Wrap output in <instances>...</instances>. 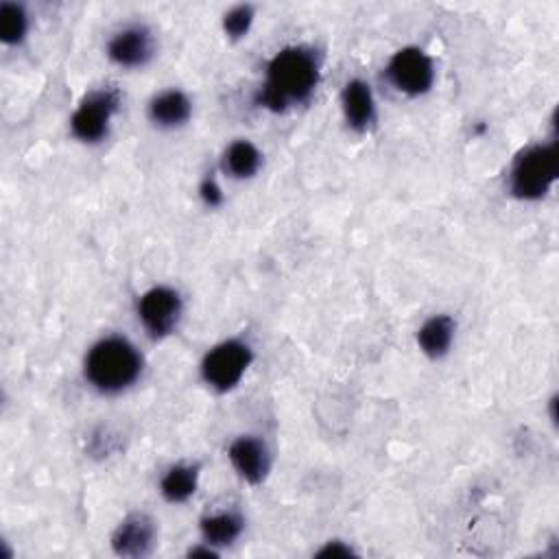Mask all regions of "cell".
<instances>
[{
  "mask_svg": "<svg viewBox=\"0 0 559 559\" xmlns=\"http://www.w3.org/2000/svg\"><path fill=\"white\" fill-rule=\"evenodd\" d=\"M120 107V94L114 87L87 92L70 118V131L85 144H96L107 138L114 114Z\"/></svg>",
  "mask_w": 559,
  "mask_h": 559,
  "instance_id": "cell-5",
  "label": "cell"
},
{
  "mask_svg": "<svg viewBox=\"0 0 559 559\" xmlns=\"http://www.w3.org/2000/svg\"><path fill=\"white\" fill-rule=\"evenodd\" d=\"M157 539L155 520L144 511H133L120 520L111 533V548L118 557L140 559L151 555Z\"/></svg>",
  "mask_w": 559,
  "mask_h": 559,
  "instance_id": "cell-8",
  "label": "cell"
},
{
  "mask_svg": "<svg viewBox=\"0 0 559 559\" xmlns=\"http://www.w3.org/2000/svg\"><path fill=\"white\" fill-rule=\"evenodd\" d=\"M262 166V153L249 140H234L223 153V168L234 179H249Z\"/></svg>",
  "mask_w": 559,
  "mask_h": 559,
  "instance_id": "cell-16",
  "label": "cell"
},
{
  "mask_svg": "<svg viewBox=\"0 0 559 559\" xmlns=\"http://www.w3.org/2000/svg\"><path fill=\"white\" fill-rule=\"evenodd\" d=\"M181 295L170 286H153L138 299V319L151 338H166L179 325Z\"/></svg>",
  "mask_w": 559,
  "mask_h": 559,
  "instance_id": "cell-6",
  "label": "cell"
},
{
  "mask_svg": "<svg viewBox=\"0 0 559 559\" xmlns=\"http://www.w3.org/2000/svg\"><path fill=\"white\" fill-rule=\"evenodd\" d=\"M319 74L321 61L314 48L304 44L286 46L266 63V76L258 92V105L275 114L301 105L314 94Z\"/></svg>",
  "mask_w": 559,
  "mask_h": 559,
  "instance_id": "cell-1",
  "label": "cell"
},
{
  "mask_svg": "<svg viewBox=\"0 0 559 559\" xmlns=\"http://www.w3.org/2000/svg\"><path fill=\"white\" fill-rule=\"evenodd\" d=\"M155 55L153 33L144 24H129L107 41V57L120 68H142Z\"/></svg>",
  "mask_w": 559,
  "mask_h": 559,
  "instance_id": "cell-9",
  "label": "cell"
},
{
  "mask_svg": "<svg viewBox=\"0 0 559 559\" xmlns=\"http://www.w3.org/2000/svg\"><path fill=\"white\" fill-rule=\"evenodd\" d=\"M349 555H354V550H352L349 546H345L343 542H338V539L328 542V544L317 552V557H349Z\"/></svg>",
  "mask_w": 559,
  "mask_h": 559,
  "instance_id": "cell-20",
  "label": "cell"
},
{
  "mask_svg": "<svg viewBox=\"0 0 559 559\" xmlns=\"http://www.w3.org/2000/svg\"><path fill=\"white\" fill-rule=\"evenodd\" d=\"M456 323L450 314H432L417 330V345L428 358H443L454 341Z\"/></svg>",
  "mask_w": 559,
  "mask_h": 559,
  "instance_id": "cell-13",
  "label": "cell"
},
{
  "mask_svg": "<svg viewBox=\"0 0 559 559\" xmlns=\"http://www.w3.org/2000/svg\"><path fill=\"white\" fill-rule=\"evenodd\" d=\"M199 485V465L192 463H177L166 469V474L159 480V491L164 500L177 504L186 502Z\"/></svg>",
  "mask_w": 559,
  "mask_h": 559,
  "instance_id": "cell-15",
  "label": "cell"
},
{
  "mask_svg": "<svg viewBox=\"0 0 559 559\" xmlns=\"http://www.w3.org/2000/svg\"><path fill=\"white\" fill-rule=\"evenodd\" d=\"M341 109L349 129L365 133L376 120V100L367 81L349 79L341 92Z\"/></svg>",
  "mask_w": 559,
  "mask_h": 559,
  "instance_id": "cell-11",
  "label": "cell"
},
{
  "mask_svg": "<svg viewBox=\"0 0 559 559\" xmlns=\"http://www.w3.org/2000/svg\"><path fill=\"white\" fill-rule=\"evenodd\" d=\"M245 528V522L240 515L229 513V511H221V513H210L203 515L199 522V531H201V539L214 548L221 546H229L234 544L240 533Z\"/></svg>",
  "mask_w": 559,
  "mask_h": 559,
  "instance_id": "cell-14",
  "label": "cell"
},
{
  "mask_svg": "<svg viewBox=\"0 0 559 559\" xmlns=\"http://www.w3.org/2000/svg\"><path fill=\"white\" fill-rule=\"evenodd\" d=\"M251 362H253L251 345L240 338H227L205 352L201 360V378L210 389L218 393H227L234 386H238V382L242 380Z\"/></svg>",
  "mask_w": 559,
  "mask_h": 559,
  "instance_id": "cell-4",
  "label": "cell"
},
{
  "mask_svg": "<svg viewBox=\"0 0 559 559\" xmlns=\"http://www.w3.org/2000/svg\"><path fill=\"white\" fill-rule=\"evenodd\" d=\"M255 11L251 4H236L223 15V31L229 39H240L249 33Z\"/></svg>",
  "mask_w": 559,
  "mask_h": 559,
  "instance_id": "cell-18",
  "label": "cell"
},
{
  "mask_svg": "<svg viewBox=\"0 0 559 559\" xmlns=\"http://www.w3.org/2000/svg\"><path fill=\"white\" fill-rule=\"evenodd\" d=\"M386 79L406 96H421L435 83L432 59L417 46L395 50L386 63Z\"/></svg>",
  "mask_w": 559,
  "mask_h": 559,
  "instance_id": "cell-7",
  "label": "cell"
},
{
  "mask_svg": "<svg viewBox=\"0 0 559 559\" xmlns=\"http://www.w3.org/2000/svg\"><path fill=\"white\" fill-rule=\"evenodd\" d=\"M227 456L231 467L238 472V476L249 485H260L269 476V469H271L269 448L262 439L253 435L236 437L229 443Z\"/></svg>",
  "mask_w": 559,
  "mask_h": 559,
  "instance_id": "cell-10",
  "label": "cell"
},
{
  "mask_svg": "<svg viewBox=\"0 0 559 559\" xmlns=\"http://www.w3.org/2000/svg\"><path fill=\"white\" fill-rule=\"evenodd\" d=\"M559 175L557 142L531 144L522 148L509 170V190L515 199L539 201L555 186Z\"/></svg>",
  "mask_w": 559,
  "mask_h": 559,
  "instance_id": "cell-3",
  "label": "cell"
},
{
  "mask_svg": "<svg viewBox=\"0 0 559 559\" xmlns=\"http://www.w3.org/2000/svg\"><path fill=\"white\" fill-rule=\"evenodd\" d=\"M199 197L201 201L207 205V207H218L223 203V190L218 186V181L214 177H205L201 183H199Z\"/></svg>",
  "mask_w": 559,
  "mask_h": 559,
  "instance_id": "cell-19",
  "label": "cell"
},
{
  "mask_svg": "<svg viewBox=\"0 0 559 559\" xmlns=\"http://www.w3.org/2000/svg\"><path fill=\"white\" fill-rule=\"evenodd\" d=\"M28 33V15L15 2H0V39L7 46L20 44Z\"/></svg>",
  "mask_w": 559,
  "mask_h": 559,
  "instance_id": "cell-17",
  "label": "cell"
},
{
  "mask_svg": "<svg viewBox=\"0 0 559 559\" xmlns=\"http://www.w3.org/2000/svg\"><path fill=\"white\" fill-rule=\"evenodd\" d=\"M148 120L159 129H177L192 116V103L181 90H164L148 100Z\"/></svg>",
  "mask_w": 559,
  "mask_h": 559,
  "instance_id": "cell-12",
  "label": "cell"
},
{
  "mask_svg": "<svg viewBox=\"0 0 559 559\" xmlns=\"http://www.w3.org/2000/svg\"><path fill=\"white\" fill-rule=\"evenodd\" d=\"M142 354L138 347L118 334L96 341L85 354L83 373L85 380L103 395H116L127 391L142 376Z\"/></svg>",
  "mask_w": 559,
  "mask_h": 559,
  "instance_id": "cell-2",
  "label": "cell"
}]
</instances>
